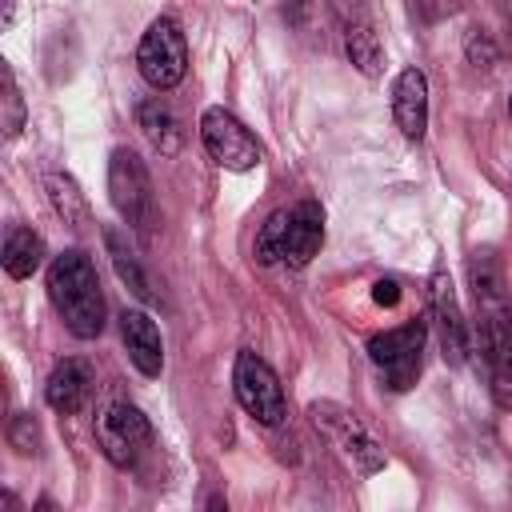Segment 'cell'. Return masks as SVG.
Segmentation results:
<instances>
[{
  "label": "cell",
  "instance_id": "6da1fadb",
  "mask_svg": "<svg viewBox=\"0 0 512 512\" xmlns=\"http://www.w3.org/2000/svg\"><path fill=\"white\" fill-rule=\"evenodd\" d=\"M48 300H52L56 316L64 320V328L76 340H96L104 332L100 276H96V264L80 248H68L60 256H52V264H48Z\"/></svg>",
  "mask_w": 512,
  "mask_h": 512
},
{
  "label": "cell",
  "instance_id": "7a4b0ae2",
  "mask_svg": "<svg viewBox=\"0 0 512 512\" xmlns=\"http://www.w3.org/2000/svg\"><path fill=\"white\" fill-rule=\"evenodd\" d=\"M308 416H312V424L332 440V448H336L360 476H376V472L388 464L384 444L364 428V420H360L352 408H344V404H336V400H312V404H308Z\"/></svg>",
  "mask_w": 512,
  "mask_h": 512
},
{
  "label": "cell",
  "instance_id": "3957f363",
  "mask_svg": "<svg viewBox=\"0 0 512 512\" xmlns=\"http://www.w3.org/2000/svg\"><path fill=\"white\" fill-rule=\"evenodd\" d=\"M108 200L128 220V228H136L140 236H148L156 228V220H160L152 176H148L144 160L132 148H116L108 156Z\"/></svg>",
  "mask_w": 512,
  "mask_h": 512
},
{
  "label": "cell",
  "instance_id": "277c9868",
  "mask_svg": "<svg viewBox=\"0 0 512 512\" xmlns=\"http://www.w3.org/2000/svg\"><path fill=\"white\" fill-rule=\"evenodd\" d=\"M136 68L156 92H168V88H176L184 80V72H188V40H184V32H180V24L172 16H156L148 24V32L140 36V48H136Z\"/></svg>",
  "mask_w": 512,
  "mask_h": 512
},
{
  "label": "cell",
  "instance_id": "5b68a950",
  "mask_svg": "<svg viewBox=\"0 0 512 512\" xmlns=\"http://www.w3.org/2000/svg\"><path fill=\"white\" fill-rule=\"evenodd\" d=\"M232 392L240 400V408L260 420L264 428H280L284 416H288V404H284V388L276 380V372L268 368L264 356L256 352H236V368H232Z\"/></svg>",
  "mask_w": 512,
  "mask_h": 512
},
{
  "label": "cell",
  "instance_id": "8992f818",
  "mask_svg": "<svg viewBox=\"0 0 512 512\" xmlns=\"http://www.w3.org/2000/svg\"><path fill=\"white\" fill-rule=\"evenodd\" d=\"M200 140H204L208 156L220 168H228V172H248V168H256L264 160L260 140L228 108H220V104H212V108L200 112Z\"/></svg>",
  "mask_w": 512,
  "mask_h": 512
},
{
  "label": "cell",
  "instance_id": "52a82bcc",
  "mask_svg": "<svg viewBox=\"0 0 512 512\" xmlns=\"http://www.w3.org/2000/svg\"><path fill=\"white\" fill-rule=\"evenodd\" d=\"M420 352H424V320H408L400 328H388V332H376L368 340V356L372 364L384 372L388 388L404 392L416 384L420 376Z\"/></svg>",
  "mask_w": 512,
  "mask_h": 512
},
{
  "label": "cell",
  "instance_id": "ba28073f",
  "mask_svg": "<svg viewBox=\"0 0 512 512\" xmlns=\"http://www.w3.org/2000/svg\"><path fill=\"white\" fill-rule=\"evenodd\" d=\"M96 444L108 456V464L132 468L140 460V452L152 444V424L136 404L116 400L96 416Z\"/></svg>",
  "mask_w": 512,
  "mask_h": 512
},
{
  "label": "cell",
  "instance_id": "9c48e42d",
  "mask_svg": "<svg viewBox=\"0 0 512 512\" xmlns=\"http://www.w3.org/2000/svg\"><path fill=\"white\" fill-rule=\"evenodd\" d=\"M480 344H484V360H488L492 400H496V408L512 412V312L504 308V300L484 304Z\"/></svg>",
  "mask_w": 512,
  "mask_h": 512
},
{
  "label": "cell",
  "instance_id": "30bf717a",
  "mask_svg": "<svg viewBox=\"0 0 512 512\" xmlns=\"http://www.w3.org/2000/svg\"><path fill=\"white\" fill-rule=\"evenodd\" d=\"M428 308H432V320H436V336H440V352H444V364L460 368L468 360V320L460 312V300H456V284L444 268H436L428 276Z\"/></svg>",
  "mask_w": 512,
  "mask_h": 512
},
{
  "label": "cell",
  "instance_id": "8fae6325",
  "mask_svg": "<svg viewBox=\"0 0 512 512\" xmlns=\"http://www.w3.org/2000/svg\"><path fill=\"white\" fill-rule=\"evenodd\" d=\"M120 336H124V348H128V360L136 364V372H144V376L164 372V340H160L156 320L144 308L120 312Z\"/></svg>",
  "mask_w": 512,
  "mask_h": 512
},
{
  "label": "cell",
  "instance_id": "7c38bea8",
  "mask_svg": "<svg viewBox=\"0 0 512 512\" xmlns=\"http://www.w3.org/2000/svg\"><path fill=\"white\" fill-rule=\"evenodd\" d=\"M92 384H96L92 364H88V360H80V356H64V360H60V364L48 372L44 400H48V408H52V412L72 416V412H80V408L88 404Z\"/></svg>",
  "mask_w": 512,
  "mask_h": 512
},
{
  "label": "cell",
  "instance_id": "4fadbf2b",
  "mask_svg": "<svg viewBox=\"0 0 512 512\" xmlns=\"http://www.w3.org/2000/svg\"><path fill=\"white\" fill-rule=\"evenodd\" d=\"M392 120L408 140H420L428 128V80L420 68H404L392 84Z\"/></svg>",
  "mask_w": 512,
  "mask_h": 512
},
{
  "label": "cell",
  "instance_id": "5bb4252c",
  "mask_svg": "<svg viewBox=\"0 0 512 512\" xmlns=\"http://www.w3.org/2000/svg\"><path fill=\"white\" fill-rule=\"evenodd\" d=\"M324 244V208L316 200H300L288 212V244H284V264L304 268Z\"/></svg>",
  "mask_w": 512,
  "mask_h": 512
},
{
  "label": "cell",
  "instance_id": "9a60e30c",
  "mask_svg": "<svg viewBox=\"0 0 512 512\" xmlns=\"http://www.w3.org/2000/svg\"><path fill=\"white\" fill-rule=\"evenodd\" d=\"M44 196H48V204H52V212L68 224V228H88L92 224V208H88V196L80 192V184L68 176V172H60V168H48L44 172Z\"/></svg>",
  "mask_w": 512,
  "mask_h": 512
},
{
  "label": "cell",
  "instance_id": "2e32d148",
  "mask_svg": "<svg viewBox=\"0 0 512 512\" xmlns=\"http://www.w3.org/2000/svg\"><path fill=\"white\" fill-rule=\"evenodd\" d=\"M136 120H140V132L148 136V144H152L160 156H176V152H180V144H184V128H180V120L172 116L168 104H160V100H144V104L136 108Z\"/></svg>",
  "mask_w": 512,
  "mask_h": 512
},
{
  "label": "cell",
  "instance_id": "e0dca14e",
  "mask_svg": "<svg viewBox=\"0 0 512 512\" xmlns=\"http://www.w3.org/2000/svg\"><path fill=\"white\" fill-rule=\"evenodd\" d=\"M4 272L12 276V280H28L36 268H40V260H44V240H40V232H32V228H24V224H12L8 228V236H4Z\"/></svg>",
  "mask_w": 512,
  "mask_h": 512
},
{
  "label": "cell",
  "instance_id": "ac0fdd59",
  "mask_svg": "<svg viewBox=\"0 0 512 512\" xmlns=\"http://www.w3.org/2000/svg\"><path fill=\"white\" fill-rule=\"evenodd\" d=\"M344 48H348V60H352L364 76H376V72H380L384 52H380V36H376V28H372L368 20L344 24Z\"/></svg>",
  "mask_w": 512,
  "mask_h": 512
},
{
  "label": "cell",
  "instance_id": "d6986e66",
  "mask_svg": "<svg viewBox=\"0 0 512 512\" xmlns=\"http://www.w3.org/2000/svg\"><path fill=\"white\" fill-rule=\"evenodd\" d=\"M104 244H108V256H112V268H116V276L140 296V300H152V288H148V276H144V268L136 264V256L128 252V244H124V236L116 232V228H108L104 232Z\"/></svg>",
  "mask_w": 512,
  "mask_h": 512
},
{
  "label": "cell",
  "instance_id": "ffe728a7",
  "mask_svg": "<svg viewBox=\"0 0 512 512\" xmlns=\"http://www.w3.org/2000/svg\"><path fill=\"white\" fill-rule=\"evenodd\" d=\"M468 280H472L476 304H496V300H504V276H500V264H496L488 252H476V256L468 260Z\"/></svg>",
  "mask_w": 512,
  "mask_h": 512
},
{
  "label": "cell",
  "instance_id": "44dd1931",
  "mask_svg": "<svg viewBox=\"0 0 512 512\" xmlns=\"http://www.w3.org/2000/svg\"><path fill=\"white\" fill-rule=\"evenodd\" d=\"M288 212H292V208H276V212L260 224V232H256V260H260V264H280V260H284Z\"/></svg>",
  "mask_w": 512,
  "mask_h": 512
},
{
  "label": "cell",
  "instance_id": "7402d4cb",
  "mask_svg": "<svg viewBox=\"0 0 512 512\" xmlns=\"http://www.w3.org/2000/svg\"><path fill=\"white\" fill-rule=\"evenodd\" d=\"M0 84H4V96H0V104H4L0 108V128H4L8 140H16L20 128H24V120H28V108H24V96H20L16 76H12L8 64H0Z\"/></svg>",
  "mask_w": 512,
  "mask_h": 512
},
{
  "label": "cell",
  "instance_id": "603a6c76",
  "mask_svg": "<svg viewBox=\"0 0 512 512\" xmlns=\"http://www.w3.org/2000/svg\"><path fill=\"white\" fill-rule=\"evenodd\" d=\"M8 444H12L20 456H32V452L40 448V428H36V420H32L28 412H16V416L8 420Z\"/></svg>",
  "mask_w": 512,
  "mask_h": 512
},
{
  "label": "cell",
  "instance_id": "cb8c5ba5",
  "mask_svg": "<svg viewBox=\"0 0 512 512\" xmlns=\"http://www.w3.org/2000/svg\"><path fill=\"white\" fill-rule=\"evenodd\" d=\"M464 56H468L472 68H492V64H496V44H492V36L480 32V28H472L468 40H464Z\"/></svg>",
  "mask_w": 512,
  "mask_h": 512
},
{
  "label": "cell",
  "instance_id": "d4e9b609",
  "mask_svg": "<svg viewBox=\"0 0 512 512\" xmlns=\"http://www.w3.org/2000/svg\"><path fill=\"white\" fill-rule=\"evenodd\" d=\"M372 300H376L380 308H396V304H400V284H396V280H376V284H372Z\"/></svg>",
  "mask_w": 512,
  "mask_h": 512
},
{
  "label": "cell",
  "instance_id": "484cf974",
  "mask_svg": "<svg viewBox=\"0 0 512 512\" xmlns=\"http://www.w3.org/2000/svg\"><path fill=\"white\" fill-rule=\"evenodd\" d=\"M332 12L344 20V24H356V20H368L364 12V0H332Z\"/></svg>",
  "mask_w": 512,
  "mask_h": 512
},
{
  "label": "cell",
  "instance_id": "4316f807",
  "mask_svg": "<svg viewBox=\"0 0 512 512\" xmlns=\"http://www.w3.org/2000/svg\"><path fill=\"white\" fill-rule=\"evenodd\" d=\"M412 8L424 16V20H440L452 12V0H412Z\"/></svg>",
  "mask_w": 512,
  "mask_h": 512
},
{
  "label": "cell",
  "instance_id": "83f0119b",
  "mask_svg": "<svg viewBox=\"0 0 512 512\" xmlns=\"http://www.w3.org/2000/svg\"><path fill=\"white\" fill-rule=\"evenodd\" d=\"M284 8H288V16H292V20H304V12L312 8V0H288Z\"/></svg>",
  "mask_w": 512,
  "mask_h": 512
},
{
  "label": "cell",
  "instance_id": "f1b7e54d",
  "mask_svg": "<svg viewBox=\"0 0 512 512\" xmlns=\"http://www.w3.org/2000/svg\"><path fill=\"white\" fill-rule=\"evenodd\" d=\"M12 20H16V0H4V28H12Z\"/></svg>",
  "mask_w": 512,
  "mask_h": 512
},
{
  "label": "cell",
  "instance_id": "f546056e",
  "mask_svg": "<svg viewBox=\"0 0 512 512\" xmlns=\"http://www.w3.org/2000/svg\"><path fill=\"white\" fill-rule=\"evenodd\" d=\"M508 112H512V100H508Z\"/></svg>",
  "mask_w": 512,
  "mask_h": 512
}]
</instances>
